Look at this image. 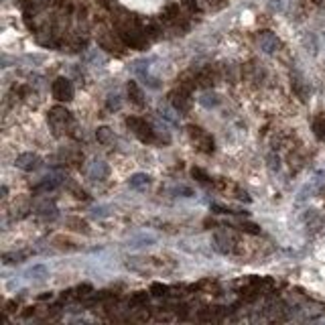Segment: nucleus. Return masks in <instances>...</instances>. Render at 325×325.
<instances>
[{
	"label": "nucleus",
	"mask_w": 325,
	"mask_h": 325,
	"mask_svg": "<svg viewBox=\"0 0 325 325\" xmlns=\"http://www.w3.org/2000/svg\"><path fill=\"white\" fill-rule=\"evenodd\" d=\"M47 120L51 122V126H65V124H70V122H73V116H72V112L67 110V108H63V106H55L53 110L49 112V116H47Z\"/></svg>",
	"instance_id": "obj_5"
},
{
	"label": "nucleus",
	"mask_w": 325,
	"mask_h": 325,
	"mask_svg": "<svg viewBox=\"0 0 325 325\" xmlns=\"http://www.w3.org/2000/svg\"><path fill=\"white\" fill-rule=\"evenodd\" d=\"M67 224L73 226L72 230H75V232H83V234H88V232H90L88 221H83V219H79V217H70V219H67Z\"/></svg>",
	"instance_id": "obj_12"
},
{
	"label": "nucleus",
	"mask_w": 325,
	"mask_h": 325,
	"mask_svg": "<svg viewBox=\"0 0 325 325\" xmlns=\"http://www.w3.org/2000/svg\"><path fill=\"white\" fill-rule=\"evenodd\" d=\"M96 136H98V141L102 143V144H106V143H110V128H106V126H102V128H98V132H96Z\"/></svg>",
	"instance_id": "obj_16"
},
{
	"label": "nucleus",
	"mask_w": 325,
	"mask_h": 325,
	"mask_svg": "<svg viewBox=\"0 0 325 325\" xmlns=\"http://www.w3.org/2000/svg\"><path fill=\"white\" fill-rule=\"evenodd\" d=\"M311 128H313V134L317 136V141H325V116L323 114L313 118Z\"/></svg>",
	"instance_id": "obj_10"
},
{
	"label": "nucleus",
	"mask_w": 325,
	"mask_h": 325,
	"mask_svg": "<svg viewBox=\"0 0 325 325\" xmlns=\"http://www.w3.org/2000/svg\"><path fill=\"white\" fill-rule=\"evenodd\" d=\"M191 175H193V177H195L199 183H210V181H212V177H210L208 173H205L203 169H199V167H195V169L191 171Z\"/></svg>",
	"instance_id": "obj_15"
},
{
	"label": "nucleus",
	"mask_w": 325,
	"mask_h": 325,
	"mask_svg": "<svg viewBox=\"0 0 325 325\" xmlns=\"http://www.w3.org/2000/svg\"><path fill=\"white\" fill-rule=\"evenodd\" d=\"M189 90H185V88H179L171 94V104H173V108L177 110V112H189V108H191V98H189Z\"/></svg>",
	"instance_id": "obj_4"
},
{
	"label": "nucleus",
	"mask_w": 325,
	"mask_h": 325,
	"mask_svg": "<svg viewBox=\"0 0 325 325\" xmlns=\"http://www.w3.org/2000/svg\"><path fill=\"white\" fill-rule=\"evenodd\" d=\"M148 303V295L144 293V290H141V293H134L130 297V307H146Z\"/></svg>",
	"instance_id": "obj_13"
},
{
	"label": "nucleus",
	"mask_w": 325,
	"mask_h": 325,
	"mask_svg": "<svg viewBox=\"0 0 325 325\" xmlns=\"http://www.w3.org/2000/svg\"><path fill=\"white\" fill-rule=\"evenodd\" d=\"M120 39L130 45L132 49H146L148 45V39H146V31L139 29L136 25H126V27H120Z\"/></svg>",
	"instance_id": "obj_2"
},
{
	"label": "nucleus",
	"mask_w": 325,
	"mask_h": 325,
	"mask_svg": "<svg viewBox=\"0 0 325 325\" xmlns=\"http://www.w3.org/2000/svg\"><path fill=\"white\" fill-rule=\"evenodd\" d=\"M143 185H148V175H144V173H136V175H132V179H130V187L139 189V187H143Z\"/></svg>",
	"instance_id": "obj_14"
},
{
	"label": "nucleus",
	"mask_w": 325,
	"mask_h": 325,
	"mask_svg": "<svg viewBox=\"0 0 325 325\" xmlns=\"http://www.w3.org/2000/svg\"><path fill=\"white\" fill-rule=\"evenodd\" d=\"M216 248L219 252L228 254V252L234 250V240H232V238H228L226 234H216Z\"/></svg>",
	"instance_id": "obj_9"
},
{
	"label": "nucleus",
	"mask_w": 325,
	"mask_h": 325,
	"mask_svg": "<svg viewBox=\"0 0 325 325\" xmlns=\"http://www.w3.org/2000/svg\"><path fill=\"white\" fill-rule=\"evenodd\" d=\"M126 126L134 132V136H136V139H139L141 143L150 144V143L157 141L155 128H152V126L144 120V118H141V116H128V118H126Z\"/></svg>",
	"instance_id": "obj_1"
},
{
	"label": "nucleus",
	"mask_w": 325,
	"mask_h": 325,
	"mask_svg": "<svg viewBox=\"0 0 325 325\" xmlns=\"http://www.w3.org/2000/svg\"><path fill=\"white\" fill-rule=\"evenodd\" d=\"M313 2H315V4H319V2H323V0H313Z\"/></svg>",
	"instance_id": "obj_19"
},
{
	"label": "nucleus",
	"mask_w": 325,
	"mask_h": 325,
	"mask_svg": "<svg viewBox=\"0 0 325 325\" xmlns=\"http://www.w3.org/2000/svg\"><path fill=\"white\" fill-rule=\"evenodd\" d=\"M39 165H41V159L37 155H33V152H25V155L16 159V167L23 171H35V169H39Z\"/></svg>",
	"instance_id": "obj_6"
},
{
	"label": "nucleus",
	"mask_w": 325,
	"mask_h": 325,
	"mask_svg": "<svg viewBox=\"0 0 325 325\" xmlns=\"http://www.w3.org/2000/svg\"><path fill=\"white\" fill-rule=\"evenodd\" d=\"M150 293L155 295V297H165L167 293H169V287H165V285H159V283H155L150 287Z\"/></svg>",
	"instance_id": "obj_17"
},
{
	"label": "nucleus",
	"mask_w": 325,
	"mask_h": 325,
	"mask_svg": "<svg viewBox=\"0 0 325 325\" xmlns=\"http://www.w3.org/2000/svg\"><path fill=\"white\" fill-rule=\"evenodd\" d=\"M51 94L59 102H70V100H73V83L67 77H57L51 83Z\"/></svg>",
	"instance_id": "obj_3"
},
{
	"label": "nucleus",
	"mask_w": 325,
	"mask_h": 325,
	"mask_svg": "<svg viewBox=\"0 0 325 325\" xmlns=\"http://www.w3.org/2000/svg\"><path fill=\"white\" fill-rule=\"evenodd\" d=\"M90 293H94L92 285H81V287H77V299H85Z\"/></svg>",
	"instance_id": "obj_18"
},
{
	"label": "nucleus",
	"mask_w": 325,
	"mask_h": 325,
	"mask_svg": "<svg viewBox=\"0 0 325 325\" xmlns=\"http://www.w3.org/2000/svg\"><path fill=\"white\" fill-rule=\"evenodd\" d=\"M128 96H130V102L136 106H144V98H143V92L139 88L136 81H128Z\"/></svg>",
	"instance_id": "obj_8"
},
{
	"label": "nucleus",
	"mask_w": 325,
	"mask_h": 325,
	"mask_svg": "<svg viewBox=\"0 0 325 325\" xmlns=\"http://www.w3.org/2000/svg\"><path fill=\"white\" fill-rule=\"evenodd\" d=\"M217 79V73L212 67H203L201 72H197V85L199 88H212Z\"/></svg>",
	"instance_id": "obj_7"
},
{
	"label": "nucleus",
	"mask_w": 325,
	"mask_h": 325,
	"mask_svg": "<svg viewBox=\"0 0 325 325\" xmlns=\"http://www.w3.org/2000/svg\"><path fill=\"white\" fill-rule=\"evenodd\" d=\"M197 144H199V150L205 152V155H212L214 148H216V146H214V139H212L208 132H203V134L199 136V139H197Z\"/></svg>",
	"instance_id": "obj_11"
}]
</instances>
